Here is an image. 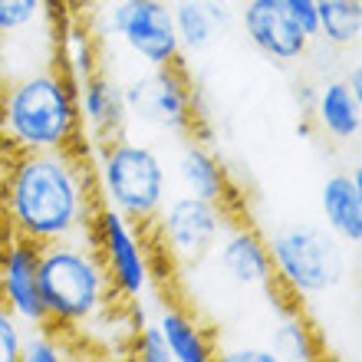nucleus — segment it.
Returning <instances> with one entry per match:
<instances>
[{
	"mask_svg": "<svg viewBox=\"0 0 362 362\" xmlns=\"http://www.w3.org/2000/svg\"><path fill=\"white\" fill-rule=\"evenodd\" d=\"M95 191L99 204L115 208L139 228H148L168 198V168L158 148L135 139L95 145Z\"/></svg>",
	"mask_w": 362,
	"mask_h": 362,
	"instance_id": "20e7f679",
	"label": "nucleus"
},
{
	"mask_svg": "<svg viewBox=\"0 0 362 362\" xmlns=\"http://www.w3.org/2000/svg\"><path fill=\"white\" fill-rule=\"evenodd\" d=\"M155 326L162 329L172 362H208L218 353L214 343H211L208 329H204L188 310H181V306H162Z\"/></svg>",
	"mask_w": 362,
	"mask_h": 362,
	"instance_id": "a211bd4d",
	"label": "nucleus"
},
{
	"mask_svg": "<svg viewBox=\"0 0 362 362\" xmlns=\"http://www.w3.org/2000/svg\"><path fill=\"white\" fill-rule=\"evenodd\" d=\"M320 211H323V228L329 234L359 247L362 244V172H336L320 188Z\"/></svg>",
	"mask_w": 362,
	"mask_h": 362,
	"instance_id": "4468645a",
	"label": "nucleus"
},
{
	"mask_svg": "<svg viewBox=\"0 0 362 362\" xmlns=\"http://www.w3.org/2000/svg\"><path fill=\"white\" fill-rule=\"evenodd\" d=\"M280 4L300 23V30H303L306 37L316 40V0H280Z\"/></svg>",
	"mask_w": 362,
	"mask_h": 362,
	"instance_id": "a878e982",
	"label": "nucleus"
},
{
	"mask_svg": "<svg viewBox=\"0 0 362 362\" xmlns=\"http://www.w3.org/2000/svg\"><path fill=\"white\" fill-rule=\"evenodd\" d=\"M66 4H69V7H89V4H95V0H66Z\"/></svg>",
	"mask_w": 362,
	"mask_h": 362,
	"instance_id": "c85d7f7f",
	"label": "nucleus"
},
{
	"mask_svg": "<svg viewBox=\"0 0 362 362\" xmlns=\"http://www.w3.org/2000/svg\"><path fill=\"white\" fill-rule=\"evenodd\" d=\"M125 115L142 122L145 129L155 132H194V89L188 83V73L181 63L168 66H148V73L132 79L122 89Z\"/></svg>",
	"mask_w": 362,
	"mask_h": 362,
	"instance_id": "0eeeda50",
	"label": "nucleus"
},
{
	"mask_svg": "<svg viewBox=\"0 0 362 362\" xmlns=\"http://www.w3.org/2000/svg\"><path fill=\"white\" fill-rule=\"evenodd\" d=\"M109 33L145 66L181 63V43L175 30L172 4L165 0H112L105 7Z\"/></svg>",
	"mask_w": 362,
	"mask_h": 362,
	"instance_id": "1a4fd4ad",
	"label": "nucleus"
},
{
	"mask_svg": "<svg viewBox=\"0 0 362 362\" xmlns=\"http://www.w3.org/2000/svg\"><path fill=\"white\" fill-rule=\"evenodd\" d=\"M0 135L17 152L73 148L83 139L76 89L66 73L33 69L0 93Z\"/></svg>",
	"mask_w": 362,
	"mask_h": 362,
	"instance_id": "f03ea898",
	"label": "nucleus"
},
{
	"mask_svg": "<svg viewBox=\"0 0 362 362\" xmlns=\"http://www.w3.org/2000/svg\"><path fill=\"white\" fill-rule=\"evenodd\" d=\"M346 86L353 89L356 95H362V69H359V63L349 66V73H346Z\"/></svg>",
	"mask_w": 362,
	"mask_h": 362,
	"instance_id": "cd10ccee",
	"label": "nucleus"
},
{
	"mask_svg": "<svg viewBox=\"0 0 362 362\" xmlns=\"http://www.w3.org/2000/svg\"><path fill=\"white\" fill-rule=\"evenodd\" d=\"M211 257L218 264L221 276L228 284L240 286V290H267L274 293V264H270L267 238L257 228H250L247 221H234L224 228V234L218 238Z\"/></svg>",
	"mask_w": 362,
	"mask_h": 362,
	"instance_id": "9b49d317",
	"label": "nucleus"
},
{
	"mask_svg": "<svg viewBox=\"0 0 362 362\" xmlns=\"http://www.w3.org/2000/svg\"><path fill=\"white\" fill-rule=\"evenodd\" d=\"M129 353H132L139 362H172L162 329L155 323H148V320L129 333Z\"/></svg>",
	"mask_w": 362,
	"mask_h": 362,
	"instance_id": "b1692460",
	"label": "nucleus"
},
{
	"mask_svg": "<svg viewBox=\"0 0 362 362\" xmlns=\"http://www.w3.org/2000/svg\"><path fill=\"white\" fill-rule=\"evenodd\" d=\"M0 234H4V194H0Z\"/></svg>",
	"mask_w": 362,
	"mask_h": 362,
	"instance_id": "c756f323",
	"label": "nucleus"
},
{
	"mask_svg": "<svg viewBox=\"0 0 362 362\" xmlns=\"http://www.w3.org/2000/svg\"><path fill=\"white\" fill-rule=\"evenodd\" d=\"M310 119L333 142H356L362 132V95L346 86V79H326L316 89Z\"/></svg>",
	"mask_w": 362,
	"mask_h": 362,
	"instance_id": "f3484780",
	"label": "nucleus"
},
{
	"mask_svg": "<svg viewBox=\"0 0 362 362\" xmlns=\"http://www.w3.org/2000/svg\"><path fill=\"white\" fill-rule=\"evenodd\" d=\"M40 296L53 329H83L115 310V290L93 240H57L40 247Z\"/></svg>",
	"mask_w": 362,
	"mask_h": 362,
	"instance_id": "7ed1b4c3",
	"label": "nucleus"
},
{
	"mask_svg": "<svg viewBox=\"0 0 362 362\" xmlns=\"http://www.w3.org/2000/svg\"><path fill=\"white\" fill-rule=\"evenodd\" d=\"M89 240L103 260L105 274L112 280V290L122 303L142 300L152 286V264L145 240L139 238V224L122 218L115 208L99 204L89 224Z\"/></svg>",
	"mask_w": 362,
	"mask_h": 362,
	"instance_id": "6e6552de",
	"label": "nucleus"
},
{
	"mask_svg": "<svg viewBox=\"0 0 362 362\" xmlns=\"http://www.w3.org/2000/svg\"><path fill=\"white\" fill-rule=\"evenodd\" d=\"M230 208L204 201L198 194H172L165 198L158 218L148 224L155 228V238L165 247V254L178 264V267H198L211 257V250L230 224Z\"/></svg>",
	"mask_w": 362,
	"mask_h": 362,
	"instance_id": "423d86ee",
	"label": "nucleus"
},
{
	"mask_svg": "<svg viewBox=\"0 0 362 362\" xmlns=\"http://www.w3.org/2000/svg\"><path fill=\"white\" fill-rule=\"evenodd\" d=\"M175 175H178L181 191L188 194H198L204 201H214V204H224L230 208V198H234V188H230V178L224 172V165L214 152H211L208 142L201 139H188L181 145L178 162H175Z\"/></svg>",
	"mask_w": 362,
	"mask_h": 362,
	"instance_id": "dca6fc26",
	"label": "nucleus"
},
{
	"mask_svg": "<svg viewBox=\"0 0 362 362\" xmlns=\"http://www.w3.org/2000/svg\"><path fill=\"white\" fill-rule=\"evenodd\" d=\"M4 230L33 244L89 238V224L99 208L95 181L86 155L73 148L17 152L0 178Z\"/></svg>",
	"mask_w": 362,
	"mask_h": 362,
	"instance_id": "f257e3e1",
	"label": "nucleus"
},
{
	"mask_svg": "<svg viewBox=\"0 0 362 362\" xmlns=\"http://www.w3.org/2000/svg\"><path fill=\"white\" fill-rule=\"evenodd\" d=\"M20 343H23V323L0 303V362H20Z\"/></svg>",
	"mask_w": 362,
	"mask_h": 362,
	"instance_id": "393cba45",
	"label": "nucleus"
},
{
	"mask_svg": "<svg viewBox=\"0 0 362 362\" xmlns=\"http://www.w3.org/2000/svg\"><path fill=\"white\" fill-rule=\"evenodd\" d=\"M270 353L276 362H313L320 359V339H316L313 326L296 313L293 306H286L276 326L270 329Z\"/></svg>",
	"mask_w": 362,
	"mask_h": 362,
	"instance_id": "aec40b11",
	"label": "nucleus"
},
{
	"mask_svg": "<svg viewBox=\"0 0 362 362\" xmlns=\"http://www.w3.org/2000/svg\"><path fill=\"white\" fill-rule=\"evenodd\" d=\"M0 303L27 326H47V310L40 296V244L0 234Z\"/></svg>",
	"mask_w": 362,
	"mask_h": 362,
	"instance_id": "9d476101",
	"label": "nucleus"
},
{
	"mask_svg": "<svg viewBox=\"0 0 362 362\" xmlns=\"http://www.w3.org/2000/svg\"><path fill=\"white\" fill-rule=\"evenodd\" d=\"M69 359L66 343L53 326H27L20 343V362H63Z\"/></svg>",
	"mask_w": 362,
	"mask_h": 362,
	"instance_id": "4be33fe9",
	"label": "nucleus"
},
{
	"mask_svg": "<svg viewBox=\"0 0 362 362\" xmlns=\"http://www.w3.org/2000/svg\"><path fill=\"white\" fill-rule=\"evenodd\" d=\"M73 89H76L79 129H83V135H89L93 148L119 139L125 122H129L122 86H115L103 69H95V73H89V76L83 79V83H76Z\"/></svg>",
	"mask_w": 362,
	"mask_h": 362,
	"instance_id": "ddd939ff",
	"label": "nucleus"
},
{
	"mask_svg": "<svg viewBox=\"0 0 362 362\" xmlns=\"http://www.w3.org/2000/svg\"><path fill=\"white\" fill-rule=\"evenodd\" d=\"M47 13V0H0V37H17Z\"/></svg>",
	"mask_w": 362,
	"mask_h": 362,
	"instance_id": "5701e85b",
	"label": "nucleus"
},
{
	"mask_svg": "<svg viewBox=\"0 0 362 362\" xmlns=\"http://www.w3.org/2000/svg\"><path fill=\"white\" fill-rule=\"evenodd\" d=\"M362 37V0H316V40L336 49L356 47Z\"/></svg>",
	"mask_w": 362,
	"mask_h": 362,
	"instance_id": "6ab92c4d",
	"label": "nucleus"
},
{
	"mask_svg": "<svg viewBox=\"0 0 362 362\" xmlns=\"http://www.w3.org/2000/svg\"><path fill=\"white\" fill-rule=\"evenodd\" d=\"M240 27H244V37L250 40V47L280 66L306 59L310 43H313L300 30V23L286 13L280 0H244Z\"/></svg>",
	"mask_w": 362,
	"mask_h": 362,
	"instance_id": "f8f14e48",
	"label": "nucleus"
},
{
	"mask_svg": "<svg viewBox=\"0 0 362 362\" xmlns=\"http://www.w3.org/2000/svg\"><path fill=\"white\" fill-rule=\"evenodd\" d=\"M274 280L293 300H316L333 293L349 274L343 240L320 224L293 221L267 238Z\"/></svg>",
	"mask_w": 362,
	"mask_h": 362,
	"instance_id": "39448f33",
	"label": "nucleus"
},
{
	"mask_svg": "<svg viewBox=\"0 0 362 362\" xmlns=\"http://www.w3.org/2000/svg\"><path fill=\"white\" fill-rule=\"evenodd\" d=\"M95 69H99V57H95L89 30L83 23H66L63 27V73H66V79L76 86Z\"/></svg>",
	"mask_w": 362,
	"mask_h": 362,
	"instance_id": "412c9836",
	"label": "nucleus"
},
{
	"mask_svg": "<svg viewBox=\"0 0 362 362\" xmlns=\"http://www.w3.org/2000/svg\"><path fill=\"white\" fill-rule=\"evenodd\" d=\"M172 17L181 53H204L234 27V10L228 0H175Z\"/></svg>",
	"mask_w": 362,
	"mask_h": 362,
	"instance_id": "2eb2a0df",
	"label": "nucleus"
},
{
	"mask_svg": "<svg viewBox=\"0 0 362 362\" xmlns=\"http://www.w3.org/2000/svg\"><path fill=\"white\" fill-rule=\"evenodd\" d=\"M214 356H221L224 362H276L270 346H228Z\"/></svg>",
	"mask_w": 362,
	"mask_h": 362,
	"instance_id": "bb28decb",
	"label": "nucleus"
}]
</instances>
